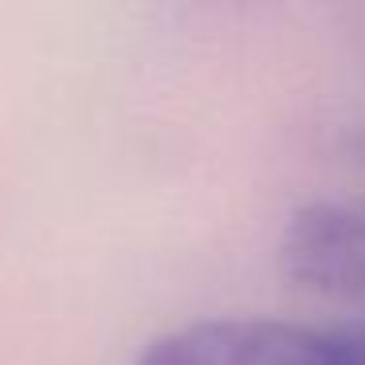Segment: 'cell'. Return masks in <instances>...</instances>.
Masks as SVG:
<instances>
[{"label":"cell","mask_w":365,"mask_h":365,"mask_svg":"<svg viewBox=\"0 0 365 365\" xmlns=\"http://www.w3.org/2000/svg\"><path fill=\"white\" fill-rule=\"evenodd\" d=\"M138 365H365V349L357 334L275 318H212L153 338Z\"/></svg>","instance_id":"6da1fadb"},{"label":"cell","mask_w":365,"mask_h":365,"mask_svg":"<svg viewBox=\"0 0 365 365\" xmlns=\"http://www.w3.org/2000/svg\"><path fill=\"white\" fill-rule=\"evenodd\" d=\"M279 263L299 287L365 299V197L294 208L279 236Z\"/></svg>","instance_id":"7a4b0ae2"},{"label":"cell","mask_w":365,"mask_h":365,"mask_svg":"<svg viewBox=\"0 0 365 365\" xmlns=\"http://www.w3.org/2000/svg\"><path fill=\"white\" fill-rule=\"evenodd\" d=\"M357 334V341H361V349H365V330H354Z\"/></svg>","instance_id":"3957f363"}]
</instances>
